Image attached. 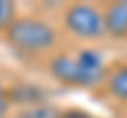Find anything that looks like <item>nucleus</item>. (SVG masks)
Wrapping results in <instances>:
<instances>
[{
	"label": "nucleus",
	"instance_id": "obj_4",
	"mask_svg": "<svg viewBox=\"0 0 127 118\" xmlns=\"http://www.w3.org/2000/svg\"><path fill=\"white\" fill-rule=\"evenodd\" d=\"M102 13H104L106 36L114 38V40L127 38V0H123V2H110Z\"/></svg>",
	"mask_w": 127,
	"mask_h": 118
},
{
	"label": "nucleus",
	"instance_id": "obj_10",
	"mask_svg": "<svg viewBox=\"0 0 127 118\" xmlns=\"http://www.w3.org/2000/svg\"><path fill=\"white\" fill-rule=\"evenodd\" d=\"M11 110V101H9V93H6V86L0 82V118H6Z\"/></svg>",
	"mask_w": 127,
	"mask_h": 118
},
{
	"label": "nucleus",
	"instance_id": "obj_9",
	"mask_svg": "<svg viewBox=\"0 0 127 118\" xmlns=\"http://www.w3.org/2000/svg\"><path fill=\"white\" fill-rule=\"evenodd\" d=\"M57 118H97L93 114L85 112V110H76V108H70V110H59V116Z\"/></svg>",
	"mask_w": 127,
	"mask_h": 118
},
{
	"label": "nucleus",
	"instance_id": "obj_3",
	"mask_svg": "<svg viewBox=\"0 0 127 118\" xmlns=\"http://www.w3.org/2000/svg\"><path fill=\"white\" fill-rule=\"evenodd\" d=\"M64 25L74 38L85 42L102 40L106 36V25H104V13L95 4L89 2H76L70 4L64 11Z\"/></svg>",
	"mask_w": 127,
	"mask_h": 118
},
{
	"label": "nucleus",
	"instance_id": "obj_1",
	"mask_svg": "<svg viewBox=\"0 0 127 118\" xmlns=\"http://www.w3.org/2000/svg\"><path fill=\"white\" fill-rule=\"evenodd\" d=\"M49 72L57 82L81 89H93L106 80L104 57L93 49H81L74 55L57 53L49 63Z\"/></svg>",
	"mask_w": 127,
	"mask_h": 118
},
{
	"label": "nucleus",
	"instance_id": "obj_8",
	"mask_svg": "<svg viewBox=\"0 0 127 118\" xmlns=\"http://www.w3.org/2000/svg\"><path fill=\"white\" fill-rule=\"evenodd\" d=\"M15 19H17V6L11 0H0V32H6Z\"/></svg>",
	"mask_w": 127,
	"mask_h": 118
},
{
	"label": "nucleus",
	"instance_id": "obj_2",
	"mask_svg": "<svg viewBox=\"0 0 127 118\" xmlns=\"http://www.w3.org/2000/svg\"><path fill=\"white\" fill-rule=\"evenodd\" d=\"M4 36L13 49L28 55H40L57 46V30L40 17H17Z\"/></svg>",
	"mask_w": 127,
	"mask_h": 118
},
{
	"label": "nucleus",
	"instance_id": "obj_7",
	"mask_svg": "<svg viewBox=\"0 0 127 118\" xmlns=\"http://www.w3.org/2000/svg\"><path fill=\"white\" fill-rule=\"evenodd\" d=\"M57 116H59V108L42 101V103H34V105H28V108H21L15 118H57Z\"/></svg>",
	"mask_w": 127,
	"mask_h": 118
},
{
	"label": "nucleus",
	"instance_id": "obj_6",
	"mask_svg": "<svg viewBox=\"0 0 127 118\" xmlns=\"http://www.w3.org/2000/svg\"><path fill=\"white\" fill-rule=\"evenodd\" d=\"M106 86H108L110 95L127 101V63L117 65L110 74H106Z\"/></svg>",
	"mask_w": 127,
	"mask_h": 118
},
{
	"label": "nucleus",
	"instance_id": "obj_5",
	"mask_svg": "<svg viewBox=\"0 0 127 118\" xmlns=\"http://www.w3.org/2000/svg\"><path fill=\"white\" fill-rule=\"evenodd\" d=\"M6 93H9V101L17 103L19 108H28V105L45 101V91L38 84H15L6 89Z\"/></svg>",
	"mask_w": 127,
	"mask_h": 118
}]
</instances>
